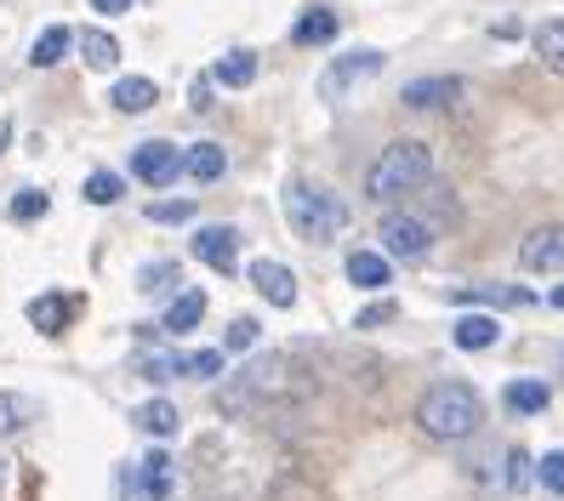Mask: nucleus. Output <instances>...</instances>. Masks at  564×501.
<instances>
[{"instance_id":"obj_1","label":"nucleus","mask_w":564,"mask_h":501,"mask_svg":"<svg viewBox=\"0 0 564 501\" xmlns=\"http://www.w3.org/2000/svg\"><path fill=\"white\" fill-rule=\"evenodd\" d=\"M427 183H434V149L416 143V138L388 143L371 160V172H365V194H371L377 206H393V199H405V194H422Z\"/></svg>"},{"instance_id":"obj_2","label":"nucleus","mask_w":564,"mask_h":501,"mask_svg":"<svg viewBox=\"0 0 564 501\" xmlns=\"http://www.w3.org/2000/svg\"><path fill=\"white\" fill-rule=\"evenodd\" d=\"M479 422H485V411H479V393L468 382H434L422 393V405H416V427L427 433V439H440V445L468 439Z\"/></svg>"},{"instance_id":"obj_3","label":"nucleus","mask_w":564,"mask_h":501,"mask_svg":"<svg viewBox=\"0 0 564 501\" xmlns=\"http://www.w3.org/2000/svg\"><path fill=\"white\" fill-rule=\"evenodd\" d=\"M285 222H291V233L296 240H308V246H330L337 233L348 228V206L330 188H319V183H285Z\"/></svg>"},{"instance_id":"obj_4","label":"nucleus","mask_w":564,"mask_h":501,"mask_svg":"<svg viewBox=\"0 0 564 501\" xmlns=\"http://www.w3.org/2000/svg\"><path fill=\"white\" fill-rule=\"evenodd\" d=\"M382 52L377 46H359V52H343L337 63H330V69L319 75V97H325V104H348V97L365 86V80H377L382 75Z\"/></svg>"},{"instance_id":"obj_5","label":"nucleus","mask_w":564,"mask_h":501,"mask_svg":"<svg viewBox=\"0 0 564 501\" xmlns=\"http://www.w3.org/2000/svg\"><path fill=\"white\" fill-rule=\"evenodd\" d=\"M377 233H382V257H400V262H416L434 251V222L416 211H382Z\"/></svg>"},{"instance_id":"obj_6","label":"nucleus","mask_w":564,"mask_h":501,"mask_svg":"<svg viewBox=\"0 0 564 501\" xmlns=\"http://www.w3.org/2000/svg\"><path fill=\"white\" fill-rule=\"evenodd\" d=\"M120 484H126V501H165V495H172V456L149 450L143 461L126 467Z\"/></svg>"},{"instance_id":"obj_7","label":"nucleus","mask_w":564,"mask_h":501,"mask_svg":"<svg viewBox=\"0 0 564 501\" xmlns=\"http://www.w3.org/2000/svg\"><path fill=\"white\" fill-rule=\"evenodd\" d=\"M519 269L524 274H564V228L542 222L519 240Z\"/></svg>"},{"instance_id":"obj_8","label":"nucleus","mask_w":564,"mask_h":501,"mask_svg":"<svg viewBox=\"0 0 564 501\" xmlns=\"http://www.w3.org/2000/svg\"><path fill=\"white\" fill-rule=\"evenodd\" d=\"M177 172H183V154H177V143H138V154H131V177L138 183H149V188H165V183H177Z\"/></svg>"},{"instance_id":"obj_9","label":"nucleus","mask_w":564,"mask_h":501,"mask_svg":"<svg viewBox=\"0 0 564 501\" xmlns=\"http://www.w3.org/2000/svg\"><path fill=\"white\" fill-rule=\"evenodd\" d=\"M456 97H468V80H462V75H427V80H411L400 91V104L422 115V109H451Z\"/></svg>"},{"instance_id":"obj_10","label":"nucleus","mask_w":564,"mask_h":501,"mask_svg":"<svg viewBox=\"0 0 564 501\" xmlns=\"http://www.w3.org/2000/svg\"><path fill=\"white\" fill-rule=\"evenodd\" d=\"M194 257H200L206 269H217V274H235V262H240V233L228 228V222H212V228L194 233Z\"/></svg>"},{"instance_id":"obj_11","label":"nucleus","mask_w":564,"mask_h":501,"mask_svg":"<svg viewBox=\"0 0 564 501\" xmlns=\"http://www.w3.org/2000/svg\"><path fill=\"white\" fill-rule=\"evenodd\" d=\"M251 285H257V296L269 308H291L296 303V274L285 269V262H269V257L251 262Z\"/></svg>"},{"instance_id":"obj_12","label":"nucleus","mask_w":564,"mask_h":501,"mask_svg":"<svg viewBox=\"0 0 564 501\" xmlns=\"http://www.w3.org/2000/svg\"><path fill=\"white\" fill-rule=\"evenodd\" d=\"M451 303H485V308H530V285H456L451 291Z\"/></svg>"},{"instance_id":"obj_13","label":"nucleus","mask_w":564,"mask_h":501,"mask_svg":"<svg viewBox=\"0 0 564 501\" xmlns=\"http://www.w3.org/2000/svg\"><path fill=\"white\" fill-rule=\"evenodd\" d=\"M337 29H343L337 7H325V0H314V7H308L303 18H296L291 41H296V46H325V41H337Z\"/></svg>"},{"instance_id":"obj_14","label":"nucleus","mask_w":564,"mask_h":501,"mask_svg":"<svg viewBox=\"0 0 564 501\" xmlns=\"http://www.w3.org/2000/svg\"><path fill=\"white\" fill-rule=\"evenodd\" d=\"M451 342L468 348V353H485V348L502 342V325H496V314H462V319L451 325Z\"/></svg>"},{"instance_id":"obj_15","label":"nucleus","mask_w":564,"mask_h":501,"mask_svg":"<svg viewBox=\"0 0 564 501\" xmlns=\"http://www.w3.org/2000/svg\"><path fill=\"white\" fill-rule=\"evenodd\" d=\"M131 427L149 433V439H172V433L183 427V416H177L172 399H143V405L131 411Z\"/></svg>"},{"instance_id":"obj_16","label":"nucleus","mask_w":564,"mask_h":501,"mask_svg":"<svg viewBox=\"0 0 564 501\" xmlns=\"http://www.w3.org/2000/svg\"><path fill=\"white\" fill-rule=\"evenodd\" d=\"M200 319H206V291H177L172 308H165V319H160V330L165 337H188Z\"/></svg>"},{"instance_id":"obj_17","label":"nucleus","mask_w":564,"mask_h":501,"mask_svg":"<svg viewBox=\"0 0 564 501\" xmlns=\"http://www.w3.org/2000/svg\"><path fill=\"white\" fill-rule=\"evenodd\" d=\"M69 314H75V303H69L63 291H46V296H35V303H29V325L46 330V337H63V330H69Z\"/></svg>"},{"instance_id":"obj_18","label":"nucleus","mask_w":564,"mask_h":501,"mask_svg":"<svg viewBox=\"0 0 564 501\" xmlns=\"http://www.w3.org/2000/svg\"><path fill=\"white\" fill-rule=\"evenodd\" d=\"M393 269H388V257L382 251H348V285L359 291H388Z\"/></svg>"},{"instance_id":"obj_19","label":"nucleus","mask_w":564,"mask_h":501,"mask_svg":"<svg viewBox=\"0 0 564 501\" xmlns=\"http://www.w3.org/2000/svg\"><path fill=\"white\" fill-rule=\"evenodd\" d=\"M530 52H536V63H542L547 75H564V18L536 23V35H530Z\"/></svg>"},{"instance_id":"obj_20","label":"nucleus","mask_w":564,"mask_h":501,"mask_svg":"<svg viewBox=\"0 0 564 501\" xmlns=\"http://www.w3.org/2000/svg\"><path fill=\"white\" fill-rule=\"evenodd\" d=\"M69 46H75V29L69 23H52V29H41V35H35V46H29V63H35V69H52V63L69 57Z\"/></svg>"},{"instance_id":"obj_21","label":"nucleus","mask_w":564,"mask_h":501,"mask_svg":"<svg viewBox=\"0 0 564 501\" xmlns=\"http://www.w3.org/2000/svg\"><path fill=\"white\" fill-rule=\"evenodd\" d=\"M154 80H143V75H126V80H115V91H109V104L120 109V115H149L154 109Z\"/></svg>"},{"instance_id":"obj_22","label":"nucleus","mask_w":564,"mask_h":501,"mask_svg":"<svg viewBox=\"0 0 564 501\" xmlns=\"http://www.w3.org/2000/svg\"><path fill=\"white\" fill-rule=\"evenodd\" d=\"M547 399H553V393H547V382H530V377L502 388V405H508L513 416H542V411H547Z\"/></svg>"},{"instance_id":"obj_23","label":"nucleus","mask_w":564,"mask_h":501,"mask_svg":"<svg viewBox=\"0 0 564 501\" xmlns=\"http://www.w3.org/2000/svg\"><path fill=\"white\" fill-rule=\"evenodd\" d=\"M35 416H41V405H35L29 393H0V439H12V433H23Z\"/></svg>"},{"instance_id":"obj_24","label":"nucleus","mask_w":564,"mask_h":501,"mask_svg":"<svg viewBox=\"0 0 564 501\" xmlns=\"http://www.w3.org/2000/svg\"><path fill=\"white\" fill-rule=\"evenodd\" d=\"M183 172H188L194 183H217V177L228 172V160H223L217 143H194V149L183 154Z\"/></svg>"},{"instance_id":"obj_25","label":"nucleus","mask_w":564,"mask_h":501,"mask_svg":"<svg viewBox=\"0 0 564 501\" xmlns=\"http://www.w3.org/2000/svg\"><path fill=\"white\" fill-rule=\"evenodd\" d=\"M212 80H217V86H235V91L251 86V80H257V52H223L217 69H212Z\"/></svg>"},{"instance_id":"obj_26","label":"nucleus","mask_w":564,"mask_h":501,"mask_svg":"<svg viewBox=\"0 0 564 501\" xmlns=\"http://www.w3.org/2000/svg\"><path fill=\"white\" fill-rule=\"evenodd\" d=\"M75 46H80V57L91 63V69H115V63H120V41L104 35V29H86V35H75Z\"/></svg>"},{"instance_id":"obj_27","label":"nucleus","mask_w":564,"mask_h":501,"mask_svg":"<svg viewBox=\"0 0 564 501\" xmlns=\"http://www.w3.org/2000/svg\"><path fill=\"white\" fill-rule=\"evenodd\" d=\"M138 377L143 382H172V377H183V353H165V348H149V353H138Z\"/></svg>"},{"instance_id":"obj_28","label":"nucleus","mask_w":564,"mask_h":501,"mask_svg":"<svg viewBox=\"0 0 564 501\" xmlns=\"http://www.w3.org/2000/svg\"><path fill=\"white\" fill-rule=\"evenodd\" d=\"M177 262H143V274H138V291L143 296H165V291H177Z\"/></svg>"},{"instance_id":"obj_29","label":"nucleus","mask_w":564,"mask_h":501,"mask_svg":"<svg viewBox=\"0 0 564 501\" xmlns=\"http://www.w3.org/2000/svg\"><path fill=\"white\" fill-rule=\"evenodd\" d=\"M183 377H194V382H217V377H223V348L188 353V359H183Z\"/></svg>"},{"instance_id":"obj_30","label":"nucleus","mask_w":564,"mask_h":501,"mask_svg":"<svg viewBox=\"0 0 564 501\" xmlns=\"http://www.w3.org/2000/svg\"><path fill=\"white\" fill-rule=\"evenodd\" d=\"M46 206H52V199H46L41 188H23V194H12L7 217H12V222H35V217H46Z\"/></svg>"},{"instance_id":"obj_31","label":"nucleus","mask_w":564,"mask_h":501,"mask_svg":"<svg viewBox=\"0 0 564 501\" xmlns=\"http://www.w3.org/2000/svg\"><path fill=\"white\" fill-rule=\"evenodd\" d=\"M80 194L91 199V206H115V199H120V177H115V172H91Z\"/></svg>"},{"instance_id":"obj_32","label":"nucleus","mask_w":564,"mask_h":501,"mask_svg":"<svg viewBox=\"0 0 564 501\" xmlns=\"http://www.w3.org/2000/svg\"><path fill=\"white\" fill-rule=\"evenodd\" d=\"M536 479H542L547 495H564V450H547V456L536 461Z\"/></svg>"},{"instance_id":"obj_33","label":"nucleus","mask_w":564,"mask_h":501,"mask_svg":"<svg viewBox=\"0 0 564 501\" xmlns=\"http://www.w3.org/2000/svg\"><path fill=\"white\" fill-rule=\"evenodd\" d=\"M257 337H262V325H257L251 314H240L235 325H228V337H223V342L235 348V353H246V348H257Z\"/></svg>"},{"instance_id":"obj_34","label":"nucleus","mask_w":564,"mask_h":501,"mask_svg":"<svg viewBox=\"0 0 564 501\" xmlns=\"http://www.w3.org/2000/svg\"><path fill=\"white\" fill-rule=\"evenodd\" d=\"M194 217V199H154L149 222H188Z\"/></svg>"},{"instance_id":"obj_35","label":"nucleus","mask_w":564,"mask_h":501,"mask_svg":"<svg viewBox=\"0 0 564 501\" xmlns=\"http://www.w3.org/2000/svg\"><path fill=\"white\" fill-rule=\"evenodd\" d=\"M530 473H536V467H530V456H524V450H508V484H513V490H524V479H530Z\"/></svg>"},{"instance_id":"obj_36","label":"nucleus","mask_w":564,"mask_h":501,"mask_svg":"<svg viewBox=\"0 0 564 501\" xmlns=\"http://www.w3.org/2000/svg\"><path fill=\"white\" fill-rule=\"evenodd\" d=\"M388 319H393V303H388V296H382V303H377V308H365V314H359L354 325H359V330H382Z\"/></svg>"},{"instance_id":"obj_37","label":"nucleus","mask_w":564,"mask_h":501,"mask_svg":"<svg viewBox=\"0 0 564 501\" xmlns=\"http://www.w3.org/2000/svg\"><path fill=\"white\" fill-rule=\"evenodd\" d=\"M188 104H194V109H212V75H200V80H194Z\"/></svg>"},{"instance_id":"obj_38","label":"nucleus","mask_w":564,"mask_h":501,"mask_svg":"<svg viewBox=\"0 0 564 501\" xmlns=\"http://www.w3.org/2000/svg\"><path fill=\"white\" fill-rule=\"evenodd\" d=\"M91 7L104 12V18H120V12H131V0H91Z\"/></svg>"},{"instance_id":"obj_39","label":"nucleus","mask_w":564,"mask_h":501,"mask_svg":"<svg viewBox=\"0 0 564 501\" xmlns=\"http://www.w3.org/2000/svg\"><path fill=\"white\" fill-rule=\"evenodd\" d=\"M7 143H12V120H0V154H7Z\"/></svg>"},{"instance_id":"obj_40","label":"nucleus","mask_w":564,"mask_h":501,"mask_svg":"<svg viewBox=\"0 0 564 501\" xmlns=\"http://www.w3.org/2000/svg\"><path fill=\"white\" fill-rule=\"evenodd\" d=\"M553 308H558V314H564V285H558V291H553Z\"/></svg>"}]
</instances>
